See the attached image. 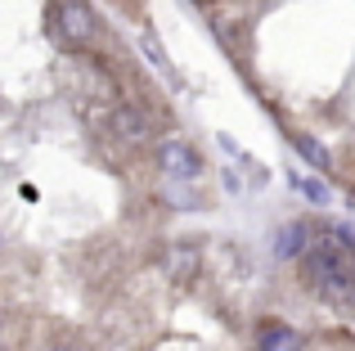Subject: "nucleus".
I'll return each instance as SVG.
<instances>
[{
    "label": "nucleus",
    "instance_id": "f257e3e1",
    "mask_svg": "<svg viewBox=\"0 0 355 351\" xmlns=\"http://www.w3.org/2000/svg\"><path fill=\"white\" fill-rule=\"evenodd\" d=\"M302 275H306L315 298L333 302V307H342V311L355 307V262L333 234L311 239V248H306V257H302Z\"/></svg>",
    "mask_w": 355,
    "mask_h": 351
},
{
    "label": "nucleus",
    "instance_id": "f03ea898",
    "mask_svg": "<svg viewBox=\"0 0 355 351\" xmlns=\"http://www.w3.org/2000/svg\"><path fill=\"white\" fill-rule=\"evenodd\" d=\"M54 23H59V36L68 45H86L90 36L99 32V18L86 0H59V5H54Z\"/></svg>",
    "mask_w": 355,
    "mask_h": 351
},
{
    "label": "nucleus",
    "instance_id": "7ed1b4c3",
    "mask_svg": "<svg viewBox=\"0 0 355 351\" xmlns=\"http://www.w3.org/2000/svg\"><path fill=\"white\" fill-rule=\"evenodd\" d=\"M157 171L166 180H198L202 176V153L193 144H180V140H166L157 144Z\"/></svg>",
    "mask_w": 355,
    "mask_h": 351
},
{
    "label": "nucleus",
    "instance_id": "20e7f679",
    "mask_svg": "<svg viewBox=\"0 0 355 351\" xmlns=\"http://www.w3.org/2000/svg\"><path fill=\"white\" fill-rule=\"evenodd\" d=\"M311 225L306 221H288V225H279L275 230V257L279 262H302L306 257V248H311Z\"/></svg>",
    "mask_w": 355,
    "mask_h": 351
},
{
    "label": "nucleus",
    "instance_id": "39448f33",
    "mask_svg": "<svg viewBox=\"0 0 355 351\" xmlns=\"http://www.w3.org/2000/svg\"><path fill=\"white\" fill-rule=\"evenodd\" d=\"M257 351H302V334L279 320H261L257 325Z\"/></svg>",
    "mask_w": 355,
    "mask_h": 351
},
{
    "label": "nucleus",
    "instance_id": "423d86ee",
    "mask_svg": "<svg viewBox=\"0 0 355 351\" xmlns=\"http://www.w3.org/2000/svg\"><path fill=\"white\" fill-rule=\"evenodd\" d=\"M288 144H293L297 153H302V162H311L315 171H329V149H324L315 135H306V131H293L288 135Z\"/></svg>",
    "mask_w": 355,
    "mask_h": 351
},
{
    "label": "nucleus",
    "instance_id": "0eeeda50",
    "mask_svg": "<svg viewBox=\"0 0 355 351\" xmlns=\"http://www.w3.org/2000/svg\"><path fill=\"white\" fill-rule=\"evenodd\" d=\"M198 266H202V257H198V248H171L166 252V271L175 275V280H189V275H198Z\"/></svg>",
    "mask_w": 355,
    "mask_h": 351
},
{
    "label": "nucleus",
    "instance_id": "6e6552de",
    "mask_svg": "<svg viewBox=\"0 0 355 351\" xmlns=\"http://www.w3.org/2000/svg\"><path fill=\"white\" fill-rule=\"evenodd\" d=\"M288 185H293L297 194H306V203H320V207L333 198V194H329V185H324V180H315V176H302V171H288Z\"/></svg>",
    "mask_w": 355,
    "mask_h": 351
},
{
    "label": "nucleus",
    "instance_id": "1a4fd4ad",
    "mask_svg": "<svg viewBox=\"0 0 355 351\" xmlns=\"http://www.w3.org/2000/svg\"><path fill=\"white\" fill-rule=\"evenodd\" d=\"M113 122H117V131L126 135V140H148V122L135 113V108H117Z\"/></svg>",
    "mask_w": 355,
    "mask_h": 351
},
{
    "label": "nucleus",
    "instance_id": "9d476101",
    "mask_svg": "<svg viewBox=\"0 0 355 351\" xmlns=\"http://www.w3.org/2000/svg\"><path fill=\"white\" fill-rule=\"evenodd\" d=\"M139 45H144L148 63H153L157 72H166V77H175V72H171V63H166V54H162V45H157V36H153V27H144V32H139Z\"/></svg>",
    "mask_w": 355,
    "mask_h": 351
},
{
    "label": "nucleus",
    "instance_id": "9b49d317",
    "mask_svg": "<svg viewBox=\"0 0 355 351\" xmlns=\"http://www.w3.org/2000/svg\"><path fill=\"white\" fill-rule=\"evenodd\" d=\"M166 203H171V207L193 212V207H198V194L189 189V180H166Z\"/></svg>",
    "mask_w": 355,
    "mask_h": 351
},
{
    "label": "nucleus",
    "instance_id": "f8f14e48",
    "mask_svg": "<svg viewBox=\"0 0 355 351\" xmlns=\"http://www.w3.org/2000/svg\"><path fill=\"white\" fill-rule=\"evenodd\" d=\"M329 234L338 239V243L347 248V252H355V225H351V221H333V225H329Z\"/></svg>",
    "mask_w": 355,
    "mask_h": 351
},
{
    "label": "nucleus",
    "instance_id": "ddd939ff",
    "mask_svg": "<svg viewBox=\"0 0 355 351\" xmlns=\"http://www.w3.org/2000/svg\"><path fill=\"white\" fill-rule=\"evenodd\" d=\"M50 351H77V347H50Z\"/></svg>",
    "mask_w": 355,
    "mask_h": 351
}]
</instances>
